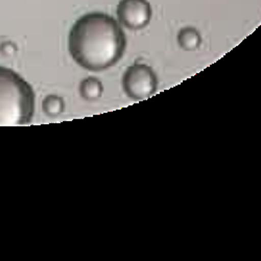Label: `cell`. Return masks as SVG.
<instances>
[{
    "mask_svg": "<svg viewBox=\"0 0 261 261\" xmlns=\"http://www.w3.org/2000/svg\"><path fill=\"white\" fill-rule=\"evenodd\" d=\"M80 93L86 100H96L103 93L102 83L94 76H89L82 81L80 85Z\"/></svg>",
    "mask_w": 261,
    "mask_h": 261,
    "instance_id": "5",
    "label": "cell"
},
{
    "mask_svg": "<svg viewBox=\"0 0 261 261\" xmlns=\"http://www.w3.org/2000/svg\"><path fill=\"white\" fill-rule=\"evenodd\" d=\"M64 100L58 95H48L43 100V110L48 116L56 117L64 111Z\"/></svg>",
    "mask_w": 261,
    "mask_h": 261,
    "instance_id": "7",
    "label": "cell"
},
{
    "mask_svg": "<svg viewBox=\"0 0 261 261\" xmlns=\"http://www.w3.org/2000/svg\"><path fill=\"white\" fill-rule=\"evenodd\" d=\"M126 47V38L110 15L94 12L79 18L69 33L68 48L81 67L102 71L116 65Z\"/></svg>",
    "mask_w": 261,
    "mask_h": 261,
    "instance_id": "1",
    "label": "cell"
},
{
    "mask_svg": "<svg viewBox=\"0 0 261 261\" xmlns=\"http://www.w3.org/2000/svg\"><path fill=\"white\" fill-rule=\"evenodd\" d=\"M34 113L33 87L14 70L0 66V126L29 124Z\"/></svg>",
    "mask_w": 261,
    "mask_h": 261,
    "instance_id": "2",
    "label": "cell"
},
{
    "mask_svg": "<svg viewBox=\"0 0 261 261\" xmlns=\"http://www.w3.org/2000/svg\"><path fill=\"white\" fill-rule=\"evenodd\" d=\"M116 13L119 22L132 31L144 29L151 18V8L147 0H120Z\"/></svg>",
    "mask_w": 261,
    "mask_h": 261,
    "instance_id": "4",
    "label": "cell"
},
{
    "mask_svg": "<svg viewBox=\"0 0 261 261\" xmlns=\"http://www.w3.org/2000/svg\"><path fill=\"white\" fill-rule=\"evenodd\" d=\"M122 88L129 98L146 99L157 91V74L148 65L135 63L125 70L122 76Z\"/></svg>",
    "mask_w": 261,
    "mask_h": 261,
    "instance_id": "3",
    "label": "cell"
},
{
    "mask_svg": "<svg viewBox=\"0 0 261 261\" xmlns=\"http://www.w3.org/2000/svg\"><path fill=\"white\" fill-rule=\"evenodd\" d=\"M178 43L184 50H197L201 46L202 37L199 31L194 28H184L179 32Z\"/></svg>",
    "mask_w": 261,
    "mask_h": 261,
    "instance_id": "6",
    "label": "cell"
}]
</instances>
